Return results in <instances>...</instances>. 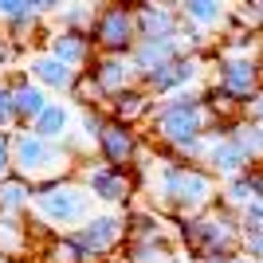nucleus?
I'll list each match as a JSON object with an SVG mask.
<instances>
[{
    "instance_id": "0eeeda50",
    "label": "nucleus",
    "mask_w": 263,
    "mask_h": 263,
    "mask_svg": "<svg viewBox=\"0 0 263 263\" xmlns=\"http://www.w3.org/2000/svg\"><path fill=\"white\" fill-rule=\"evenodd\" d=\"M67 236L83 248V255H87L90 263H102L126 240V216H122V212H99V216H90L83 228L67 232Z\"/></svg>"
},
{
    "instance_id": "2eb2a0df",
    "label": "nucleus",
    "mask_w": 263,
    "mask_h": 263,
    "mask_svg": "<svg viewBox=\"0 0 263 263\" xmlns=\"http://www.w3.org/2000/svg\"><path fill=\"white\" fill-rule=\"evenodd\" d=\"M12 102H16V130H32V122L51 106V95L28 75H12Z\"/></svg>"
},
{
    "instance_id": "2f4dec72",
    "label": "nucleus",
    "mask_w": 263,
    "mask_h": 263,
    "mask_svg": "<svg viewBox=\"0 0 263 263\" xmlns=\"http://www.w3.org/2000/svg\"><path fill=\"white\" fill-rule=\"evenodd\" d=\"M236 216H240V228H243V232H248V228H263V200H252V204H243Z\"/></svg>"
},
{
    "instance_id": "4c0bfd02",
    "label": "nucleus",
    "mask_w": 263,
    "mask_h": 263,
    "mask_svg": "<svg viewBox=\"0 0 263 263\" xmlns=\"http://www.w3.org/2000/svg\"><path fill=\"white\" fill-rule=\"evenodd\" d=\"M118 263H126V259H118Z\"/></svg>"
},
{
    "instance_id": "c85d7f7f",
    "label": "nucleus",
    "mask_w": 263,
    "mask_h": 263,
    "mask_svg": "<svg viewBox=\"0 0 263 263\" xmlns=\"http://www.w3.org/2000/svg\"><path fill=\"white\" fill-rule=\"evenodd\" d=\"M0 130H16V102H12V79H0Z\"/></svg>"
},
{
    "instance_id": "72a5a7b5",
    "label": "nucleus",
    "mask_w": 263,
    "mask_h": 263,
    "mask_svg": "<svg viewBox=\"0 0 263 263\" xmlns=\"http://www.w3.org/2000/svg\"><path fill=\"white\" fill-rule=\"evenodd\" d=\"M243 118H252V122H259V126H263V90L248 102V106H243Z\"/></svg>"
},
{
    "instance_id": "f257e3e1",
    "label": "nucleus",
    "mask_w": 263,
    "mask_h": 263,
    "mask_svg": "<svg viewBox=\"0 0 263 263\" xmlns=\"http://www.w3.org/2000/svg\"><path fill=\"white\" fill-rule=\"evenodd\" d=\"M145 189H149V197H154L157 209L189 220V216H200L204 209H212L216 177H212L204 165L169 161V157H165V161H157L154 177H145Z\"/></svg>"
},
{
    "instance_id": "473e14b6",
    "label": "nucleus",
    "mask_w": 263,
    "mask_h": 263,
    "mask_svg": "<svg viewBox=\"0 0 263 263\" xmlns=\"http://www.w3.org/2000/svg\"><path fill=\"white\" fill-rule=\"evenodd\" d=\"M16 55H20V44H12L8 32L0 28V79H4V71H8L12 63H16Z\"/></svg>"
},
{
    "instance_id": "aec40b11",
    "label": "nucleus",
    "mask_w": 263,
    "mask_h": 263,
    "mask_svg": "<svg viewBox=\"0 0 263 263\" xmlns=\"http://www.w3.org/2000/svg\"><path fill=\"white\" fill-rule=\"evenodd\" d=\"M126 240H149V243H173V232L154 209L126 212Z\"/></svg>"
},
{
    "instance_id": "dca6fc26",
    "label": "nucleus",
    "mask_w": 263,
    "mask_h": 263,
    "mask_svg": "<svg viewBox=\"0 0 263 263\" xmlns=\"http://www.w3.org/2000/svg\"><path fill=\"white\" fill-rule=\"evenodd\" d=\"M181 44L177 40H138L130 51V63L134 71H138V83H142L145 75H154V71H161L165 63H173V59H181Z\"/></svg>"
},
{
    "instance_id": "39448f33",
    "label": "nucleus",
    "mask_w": 263,
    "mask_h": 263,
    "mask_svg": "<svg viewBox=\"0 0 263 263\" xmlns=\"http://www.w3.org/2000/svg\"><path fill=\"white\" fill-rule=\"evenodd\" d=\"M12 165H16V177L32 181L35 189L47 181H63L75 169V161L63 154V145L44 142L32 130H12Z\"/></svg>"
},
{
    "instance_id": "7ed1b4c3",
    "label": "nucleus",
    "mask_w": 263,
    "mask_h": 263,
    "mask_svg": "<svg viewBox=\"0 0 263 263\" xmlns=\"http://www.w3.org/2000/svg\"><path fill=\"white\" fill-rule=\"evenodd\" d=\"M90 193L79 177H63V181H47V185L35 189L32 200V216L35 224H44L55 236H67V232L83 228L95 212H90Z\"/></svg>"
},
{
    "instance_id": "4468645a",
    "label": "nucleus",
    "mask_w": 263,
    "mask_h": 263,
    "mask_svg": "<svg viewBox=\"0 0 263 263\" xmlns=\"http://www.w3.org/2000/svg\"><path fill=\"white\" fill-rule=\"evenodd\" d=\"M134 20H138V40H177L181 32L177 4H138Z\"/></svg>"
},
{
    "instance_id": "e433bc0d",
    "label": "nucleus",
    "mask_w": 263,
    "mask_h": 263,
    "mask_svg": "<svg viewBox=\"0 0 263 263\" xmlns=\"http://www.w3.org/2000/svg\"><path fill=\"white\" fill-rule=\"evenodd\" d=\"M4 255H8V252H4V243H0V259H4Z\"/></svg>"
},
{
    "instance_id": "c756f323",
    "label": "nucleus",
    "mask_w": 263,
    "mask_h": 263,
    "mask_svg": "<svg viewBox=\"0 0 263 263\" xmlns=\"http://www.w3.org/2000/svg\"><path fill=\"white\" fill-rule=\"evenodd\" d=\"M240 255H248L252 263H263V228H248L240 236Z\"/></svg>"
},
{
    "instance_id": "7c9ffc66",
    "label": "nucleus",
    "mask_w": 263,
    "mask_h": 263,
    "mask_svg": "<svg viewBox=\"0 0 263 263\" xmlns=\"http://www.w3.org/2000/svg\"><path fill=\"white\" fill-rule=\"evenodd\" d=\"M16 173L12 165V130H0V181H8Z\"/></svg>"
},
{
    "instance_id": "6e6552de",
    "label": "nucleus",
    "mask_w": 263,
    "mask_h": 263,
    "mask_svg": "<svg viewBox=\"0 0 263 263\" xmlns=\"http://www.w3.org/2000/svg\"><path fill=\"white\" fill-rule=\"evenodd\" d=\"M79 181L87 185V193L95 200H102V204H126V200L134 197V177H130V169H114V165H102V161H95V165H83L79 169Z\"/></svg>"
},
{
    "instance_id": "20e7f679",
    "label": "nucleus",
    "mask_w": 263,
    "mask_h": 263,
    "mask_svg": "<svg viewBox=\"0 0 263 263\" xmlns=\"http://www.w3.org/2000/svg\"><path fill=\"white\" fill-rule=\"evenodd\" d=\"M216 79H212V87L204 90V99H209L212 114H228L236 106H248L263 90V59L259 55H216Z\"/></svg>"
},
{
    "instance_id": "f704fd0d",
    "label": "nucleus",
    "mask_w": 263,
    "mask_h": 263,
    "mask_svg": "<svg viewBox=\"0 0 263 263\" xmlns=\"http://www.w3.org/2000/svg\"><path fill=\"white\" fill-rule=\"evenodd\" d=\"M224 263H252L248 255H232V259H224Z\"/></svg>"
},
{
    "instance_id": "c9c22d12",
    "label": "nucleus",
    "mask_w": 263,
    "mask_h": 263,
    "mask_svg": "<svg viewBox=\"0 0 263 263\" xmlns=\"http://www.w3.org/2000/svg\"><path fill=\"white\" fill-rule=\"evenodd\" d=\"M169 263H193V259H189V255H173Z\"/></svg>"
},
{
    "instance_id": "a211bd4d",
    "label": "nucleus",
    "mask_w": 263,
    "mask_h": 263,
    "mask_svg": "<svg viewBox=\"0 0 263 263\" xmlns=\"http://www.w3.org/2000/svg\"><path fill=\"white\" fill-rule=\"evenodd\" d=\"M154 102H157V99L142 87V83H138V87L118 90V95L106 102V114H110L114 122H126V126H134L138 118H149V114H154Z\"/></svg>"
},
{
    "instance_id": "f8f14e48",
    "label": "nucleus",
    "mask_w": 263,
    "mask_h": 263,
    "mask_svg": "<svg viewBox=\"0 0 263 263\" xmlns=\"http://www.w3.org/2000/svg\"><path fill=\"white\" fill-rule=\"evenodd\" d=\"M90 79H95V87L106 95V102L126 87H138V71H134L130 55H95L90 59Z\"/></svg>"
},
{
    "instance_id": "a878e982",
    "label": "nucleus",
    "mask_w": 263,
    "mask_h": 263,
    "mask_svg": "<svg viewBox=\"0 0 263 263\" xmlns=\"http://www.w3.org/2000/svg\"><path fill=\"white\" fill-rule=\"evenodd\" d=\"M173 243H149V240H126V263H169Z\"/></svg>"
},
{
    "instance_id": "1a4fd4ad",
    "label": "nucleus",
    "mask_w": 263,
    "mask_h": 263,
    "mask_svg": "<svg viewBox=\"0 0 263 263\" xmlns=\"http://www.w3.org/2000/svg\"><path fill=\"white\" fill-rule=\"evenodd\" d=\"M204 67H200V55H181L173 63H165L161 71L142 79V87L154 95V99H169V95H181V90H197Z\"/></svg>"
},
{
    "instance_id": "9d476101",
    "label": "nucleus",
    "mask_w": 263,
    "mask_h": 263,
    "mask_svg": "<svg viewBox=\"0 0 263 263\" xmlns=\"http://www.w3.org/2000/svg\"><path fill=\"white\" fill-rule=\"evenodd\" d=\"M95 154H99L102 165H114V169H134L138 157H142V142H138V134L134 126L126 122H106V130H102L99 145H95Z\"/></svg>"
},
{
    "instance_id": "bb28decb",
    "label": "nucleus",
    "mask_w": 263,
    "mask_h": 263,
    "mask_svg": "<svg viewBox=\"0 0 263 263\" xmlns=\"http://www.w3.org/2000/svg\"><path fill=\"white\" fill-rule=\"evenodd\" d=\"M44 255H47V263H90L71 236H51L47 248H44Z\"/></svg>"
},
{
    "instance_id": "4be33fe9",
    "label": "nucleus",
    "mask_w": 263,
    "mask_h": 263,
    "mask_svg": "<svg viewBox=\"0 0 263 263\" xmlns=\"http://www.w3.org/2000/svg\"><path fill=\"white\" fill-rule=\"evenodd\" d=\"M95 20H99V8H95V4H59V12L51 16V28H55V32L90 35Z\"/></svg>"
},
{
    "instance_id": "9b49d317",
    "label": "nucleus",
    "mask_w": 263,
    "mask_h": 263,
    "mask_svg": "<svg viewBox=\"0 0 263 263\" xmlns=\"http://www.w3.org/2000/svg\"><path fill=\"white\" fill-rule=\"evenodd\" d=\"M24 75L32 79V83H40L47 95H75V87H79V79H83V71H71V67L59 63L55 55L35 51V55H28Z\"/></svg>"
},
{
    "instance_id": "ddd939ff",
    "label": "nucleus",
    "mask_w": 263,
    "mask_h": 263,
    "mask_svg": "<svg viewBox=\"0 0 263 263\" xmlns=\"http://www.w3.org/2000/svg\"><path fill=\"white\" fill-rule=\"evenodd\" d=\"M204 169H209L212 177L232 181V177L248 173L252 161H248V154L240 149V142H236L232 134H212L209 138V154H204Z\"/></svg>"
},
{
    "instance_id": "5701e85b",
    "label": "nucleus",
    "mask_w": 263,
    "mask_h": 263,
    "mask_svg": "<svg viewBox=\"0 0 263 263\" xmlns=\"http://www.w3.org/2000/svg\"><path fill=\"white\" fill-rule=\"evenodd\" d=\"M32 200H35L32 181H24V177H16V173H12L8 181H0V212L24 216V212H32Z\"/></svg>"
},
{
    "instance_id": "cd10ccee",
    "label": "nucleus",
    "mask_w": 263,
    "mask_h": 263,
    "mask_svg": "<svg viewBox=\"0 0 263 263\" xmlns=\"http://www.w3.org/2000/svg\"><path fill=\"white\" fill-rule=\"evenodd\" d=\"M106 122H110V114H106L102 106H83V110H79V134H83L90 145H99L102 130H106Z\"/></svg>"
},
{
    "instance_id": "f03ea898",
    "label": "nucleus",
    "mask_w": 263,
    "mask_h": 263,
    "mask_svg": "<svg viewBox=\"0 0 263 263\" xmlns=\"http://www.w3.org/2000/svg\"><path fill=\"white\" fill-rule=\"evenodd\" d=\"M181 243H185V252L193 263H224L232 255H240V216L224 204H212L204 209L200 216H189L181 220V228H177Z\"/></svg>"
},
{
    "instance_id": "393cba45",
    "label": "nucleus",
    "mask_w": 263,
    "mask_h": 263,
    "mask_svg": "<svg viewBox=\"0 0 263 263\" xmlns=\"http://www.w3.org/2000/svg\"><path fill=\"white\" fill-rule=\"evenodd\" d=\"M228 134L240 142V149L248 154V161H252V169H259L263 165V126L252 118H232Z\"/></svg>"
},
{
    "instance_id": "f3484780",
    "label": "nucleus",
    "mask_w": 263,
    "mask_h": 263,
    "mask_svg": "<svg viewBox=\"0 0 263 263\" xmlns=\"http://www.w3.org/2000/svg\"><path fill=\"white\" fill-rule=\"evenodd\" d=\"M47 55H55L59 63H67L71 71H83V67L95 59V44H90V35H75V32H47Z\"/></svg>"
},
{
    "instance_id": "58836bf2",
    "label": "nucleus",
    "mask_w": 263,
    "mask_h": 263,
    "mask_svg": "<svg viewBox=\"0 0 263 263\" xmlns=\"http://www.w3.org/2000/svg\"><path fill=\"white\" fill-rule=\"evenodd\" d=\"M0 263H4V259H0Z\"/></svg>"
},
{
    "instance_id": "6ab92c4d",
    "label": "nucleus",
    "mask_w": 263,
    "mask_h": 263,
    "mask_svg": "<svg viewBox=\"0 0 263 263\" xmlns=\"http://www.w3.org/2000/svg\"><path fill=\"white\" fill-rule=\"evenodd\" d=\"M177 12H181L189 24H197L204 35L209 32H228V24H232V8L220 4V0H185V4H177Z\"/></svg>"
},
{
    "instance_id": "423d86ee",
    "label": "nucleus",
    "mask_w": 263,
    "mask_h": 263,
    "mask_svg": "<svg viewBox=\"0 0 263 263\" xmlns=\"http://www.w3.org/2000/svg\"><path fill=\"white\" fill-rule=\"evenodd\" d=\"M90 44L99 55H130L138 44V20H134V8L126 4H106L99 8V20L90 28Z\"/></svg>"
},
{
    "instance_id": "412c9836",
    "label": "nucleus",
    "mask_w": 263,
    "mask_h": 263,
    "mask_svg": "<svg viewBox=\"0 0 263 263\" xmlns=\"http://www.w3.org/2000/svg\"><path fill=\"white\" fill-rule=\"evenodd\" d=\"M71 122H75V110L67 106L63 99H51V106L32 122V134H40L44 142H63L71 134Z\"/></svg>"
},
{
    "instance_id": "b1692460",
    "label": "nucleus",
    "mask_w": 263,
    "mask_h": 263,
    "mask_svg": "<svg viewBox=\"0 0 263 263\" xmlns=\"http://www.w3.org/2000/svg\"><path fill=\"white\" fill-rule=\"evenodd\" d=\"M259 173H263V169H248V173L224 181V189H220V204L232 209V212H240L243 204H252V200H255V189H259Z\"/></svg>"
}]
</instances>
